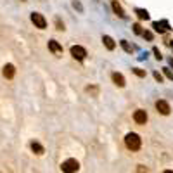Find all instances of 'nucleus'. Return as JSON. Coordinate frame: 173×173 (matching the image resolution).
<instances>
[{
    "label": "nucleus",
    "mask_w": 173,
    "mask_h": 173,
    "mask_svg": "<svg viewBox=\"0 0 173 173\" xmlns=\"http://www.w3.org/2000/svg\"><path fill=\"white\" fill-rule=\"evenodd\" d=\"M111 7H113L114 14H116L118 17H121V19H125V17H126V14H125L123 7H121L120 4H118V0H113V2H111Z\"/></svg>",
    "instance_id": "nucleus-11"
},
{
    "label": "nucleus",
    "mask_w": 173,
    "mask_h": 173,
    "mask_svg": "<svg viewBox=\"0 0 173 173\" xmlns=\"http://www.w3.org/2000/svg\"><path fill=\"white\" fill-rule=\"evenodd\" d=\"M137 173H149V171H147V168L144 165H139L137 166Z\"/></svg>",
    "instance_id": "nucleus-24"
},
{
    "label": "nucleus",
    "mask_w": 173,
    "mask_h": 173,
    "mask_svg": "<svg viewBox=\"0 0 173 173\" xmlns=\"http://www.w3.org/2000/svg\"><path fill=\"white\" fill-rule=\"evenodd\" d=\"M30 147H31V151H33L37 156H42L43 152H45V149H43V146H42L40 142H37V140H31L30 142Z\"/></svg>",
    "instance_id": "nucleus-13"
},
{
    "label": "nucleus",
    "mask_w": 173,
    "mask_h": 173,
    "mask_svg": "<svg viewBox=\"0 0 173 173\" xmlns=\"http://www.w3.org/2000/svg\"><path fill=\"white\" fill-rule=\"evenodd\" d=\"M69 52H71L73 59H76V61H83L86 57V50H85V47H82V45H73L71 49H69Z\"/></svg>",
    "instance_id": "nucleus-4"
},
{
    "label": "nucleus",
    "mask_w": 173,
    "mask_h": 173,
    "mask_svg": "<svg viewBox=\"0 0 173 173\" xmlns=\"http://www.w3.org/2000/svg\"><path fill=\"white\" fill-rule=\"evenodd\" d=\"M156 109H158V113L163 114V116H168V114L171 113V107H170V104H168L166 101H163V99L156 101Z\"/></svg>",
    "instance_id": "nucleus-5"
},
{
    "label": "nucleus",
    "mask_w": 173,
    "mask_h": 173,
    "mask_svg": "<svg viewBox=\"0 0 173 173\" xmlns=\"http://www.w3.org/2000/svg\"><path fill=\"white\" fill-rule=\"evenodd\" d=\"M120 45H121V49H123L126 54H132L133 52V47L130 45V42H128V40H120Z\"/></svg>",
    "instance_id": "nucleus-15"
},
{
    "label": "nucleus",
    "mask_w": 173,
    "mask_h": 173,
    "mask_svg": "<svg viewBox=\"0 0 173 173\" xmlns=\"http://www.w3.org/2000/svg\"><path fill=\"white\" fill-rule=\"evenodd\" d=\"M147 120H149V116H147L146 109H137L135 113H133V121H135L137 125H146Z\"/></svg>",
    "instance_id": "nucleus-6"
},
{
    "label": "nucleus",
    "mask_w": 173,
    "mask_h": 173,
    "mask_svg": "<svg viewBox=\"0 0 173 173\" xmlns=\"http://www.w3.org/2000/svg\"><path fill=\"white\" fill-rule=\"evenodd\" d=\"M73 7H75V9H78L80 12H83V5L80 4V2H76V0H73Z\"/></svg>",
    "instance_id": "nucleus-23"
},
{
    "label": "nucleus",
    "mask_w": 173,
    "mask_h": 173,
    "mask_svg": "<svg viewBox=\"0 0 173 173\" xmlns=\"http://www.w3.org/2000/svg\"><path fill=\"white\" fill-rule=\"evenodd\" d=\"M163 173H173V170H165Z\"/></svg>",
    "instance_id": "nucleus-28"
},
{
    "label": "nucleus",
    "mask_w": 173,
    "mask_h": 173,
    "mask_svg": "<svg viewBox=\"0 0 173 173\" xmlns=\"http://www.w3.org/2000/svg\"><path fill=\"white\" fill-rule=\"evenodd\" d=\"M31 23H33L35 28H38V30H45L47 28V19L43 17V14H40V12H31Z\"/></svg>",
    "instance_id": "nucleus-3"
},
{
    "label": "nucleus",
    "mask_w": 173,
    "mask_h": 173,
    "mask_svg": "<svg viewBox=\"0 0 173 173\" xmlns=\"http://www.w3.org/2000/svg\"><path fill=\"white\" fill-rule=\"evenodd\" d=\"M132 28H133V33H135V35H142V33H144V30H142V26H140V23H133Z\"/></svg>",
    "instance_id": "nucleus-17"
},
{
    "label": "nucleus",
    "mask_w": 173,
    "mask_h": 173,
    "mask_svg": "<svg viewBox=\"0 0 173 173\" xmlns=\"http://www.w3.org/2000/svg\"><path fill=\"white\" fill-rule=\"evenodd\" d=\"M168 64H170V66L173 68V57H170V59H168Z\"/></svg>",
    "instance_id": "nucleus-26"
},
{
    "label": "nucleus",
    "mask_w": 173,
    "mask_h": 173,
    "mask_svg": "<svg viewBox=\"0 0 173 173\" xmlns=\"http://www.w3.org/2000/svg\"><path fill=\"white\" fill-rule=\"evenodd\" d=\"M2 73H4V76H5L7 80L14 78V75H16V68H14V64H5L4 69H2Z\"/></svg>",
    "instance_id": "nucleus-12"
},
{
    "label": "nucleus",
    "mask_w": 173,
    "mask_h": 173,
    "mask_svg": "<svg viewBox=\"0 0 173 173\" xmlns=\"http://www.w3.org/2000/svg\"><path fill=\"white\" fill-rule=\"evenodd\" d=\"M56 26H57V30H59V31H64V30H66V28H64V23H61L59 17H56Z\"/></svg>",
    "instance_id": "nucleus-22"
},
{
    "label": "nucleus",
    "mask_w": 173,
    "mask_h": 173,
    "mask_svg": "<svg viewBox=\"0 0 173 173\" xmlns=\"http://www.w3.org/2000/svg\"><path fill=\"white\" fill-rule=\"evenodd\" d=\"M125 146H126L128 151L135 152V151H139L140 146H142V139H140L139 133L130 132V133H126V135H125Z\"/></svg>",
    "instance_id": "nucleus-1"
},
{
    "label": "nucleus",
    "mask_w": 173,
    "mask_h": 173,
    "mask_svg": "<svg viewBox=\"0 0 173 173\" xmlns=\"http://www.w3.org/2000/svg\"><path fill=\"white\" fill-rule=\"evenodd\" d=\"M135 14H137V17L139 19H142V21H147V19L151 17V14L146 11V9H140V7H137L135 9Z\"/></svg>",
    "instance_id": "nucleus-14"
},
{
    "label": "nucleus",
    "mask_w": 173,
    "mask_h": 173,
    "mask_svg": "<svg viewBox=\"0 0 173 173\" xmlns=\"http://www.w3.org/2000/svg\"><path fill=\"white\" fill-rule=\"evenodd\" d=\"M47 47H49V50L50 52H54L56 56H61V54L64 52V49H62V45H61L57 40H49V43H47Z\"/></svg>",
    "instance_id": "nucleus-8"
},
{
    "label": "nucleus",
    "mask_w": 173,
    "mask_h": 173,
    "mask_svg": "<svg viewBox=\"0 0 173 173\" xmlns=\"http://www.w3.org/2000/svg\"><path fill=\"white\" fill-rule=\"evenodd\" d=\"M102 43H104V47L107 50H114V49H116V42H114L113 37H109V35H104V37H102Z\"/></svg>",
    "instance_id": "nucleus-10"
},
{
    "label": "nucleus",
    "mask_w": 173,
    "mask_h": 173,
    "mask_svg": "<svg viewBox=\"0 0 173 173\" xmlns=\"http://www.w3.org/2000/svg\"><path fill=\"white\" fill-rule=\"evenodd\" d=\"M111 80H113V83L116 86H120V88H123L125 85H126V80H125V76L121 75V73H118V71H114L113 75H111Z\"/></svg>",
    "instance_id": "nucleus-9"
},
{
    "label": "nucleus",
    "mask_w": 173,
    "mask_h": 173,
    "mask_svg": "<svg viewBox=\"0 0 173 173\" xmlns=\"http://www.w3.org/2000/svg\"><path fill=\"white\" fill-rule=\"evenodd\" d=\"M142 37L146 38L147 42H152V38H154V35H152V31H144V33H142Z\"/></svg>",
    "instance_id": "nucleus-20"
},
{
    "label": "nucleus",
    "mask_w": 173,
    "mask_h": 173,
    "mask_svg": "<svg viewBox=\"0 0 173 173\" xmlns=\"http://www.w3.org/2000/svg\"><path fill=\"white\" fill-rule=\"evenodd\" d=\"M154 78H156V82H159V83L163 82V75H161V73H158V71H154Z\"/></svg>",
    "instance_id": "nucleus-25"
},
{
    "label": "nucleus",
    "mask_w": 173,
    "mask_h": 173,
    "mask_svg": "<svg viewBox=\"0 0 173 173\" xmlns=\"http://www.w3.org/2000/svg\"><path fill=\"white\" fill-rule=\"evenodd\" d=\"M21 2H26V0H21Z\"/></svg>",
    "instance_id": "nucleus-29"
},
{
    "label": "nucleus",
    "mask_w": 173,
    "mask_h": 173,
    "mask_svg": "<svg viewBox=\"0 0 173 173\" xmlns=\"http://www.w3.org/2000/svg\"><path fill=\"white\" fill-rule=\"evenodd\" d=\"M168 45H170V47H173V40H168Z\"/></svg>",
    "instance_id": "nucleus-27"
},
{
    "label": "nucleus",
    "mask_w": 173,
    "mask_h": 173,
    "mask_svg": "<svg viewBox=\"0 0 173 173\" xmlns=\"http://www.w3.org/2000/svg\"><path fill=\"white\" fill-rule=\"evenodd\" d=\"M86 92H88V94H92L94 95V97H97L99 95V88L95 85H90V86H86Z\"/></svg>",
    "instance_id": "nucleus-16"
},
{
    "label": "nucleus",
    "mask_w": 173,
    "mask_h": 173,
    "mask_svg": "<svg viewBox=\"0 0 173 173\" xmlns=\"http://www.w3.org/2000/svg\"><path fill=\"white\" fill-rule=\"evenodd\" d=\"M152 54H154V57H156L158 61H161V59H163V54L159 52V49H158V47H154V49H152Z\"/></svg>",
    "instance_id": "nucleus-21"
},
{
    "label": "nucleus",
    "mask_w": 173,
    "mask_h": 173,
    "mask_svg": "<svg viewBox=\"0 0 173 173\" xmlns=\"http://www.w3.org/2000/svg\"><path fill=\"white\" fill-rule=\"evenodd\" d=\"M163 75H165L168 80H171V82H173V71L170 68H163Z\"/></svg>",
    "instance_id": "nucleus-19"
},
{
    "label": "nucleus",
    "mask_w": 173,
    "mask_h": 173,
    "mask_svg": "<svg viewBox=\"0 0 173 173\" xmlns=\"http://www.w3.org/2000/svg\"><path fill=\"white\" fill-rule=\"evenodd\" d=\"M152 30H154L156 33L163 35L170 30V23L168 21H154V23H152Z\"/></svg>",
    "instance_id": "nucleus-7"
},
{
    "label": "nucleus",
    "mask_w": 173,
    "mask_h": 173,
    "mask_svg": "<svg viewBox=\"0 0 173 173\" xmlns=\"http://www.w3.org/2000/svg\"><path fill=\"white\" fill-rule=\"evenodd\" d=\"M78 170H80V163L76 161L75 158L66 159V161H62V165H61V171L62 173H76Z\"/></svg>",
    "instance_id": "nucleus-2"
},
{
    "label": "nucleus",
    "mask_w": 173,
    "mask_h": 173,
    "mask_svg": "<svg viewBox=\"0 0 173 173\" xmlns=\"http://www.w3.org/2000/svg\"><path fill=\"white\" fill-rule=\"evenodd\" d=\"M132 71H133V73H135V75H137V76H139V78H146V75H147V73H146V71H144V69H140V68H133V69H132Z\"/></svg>",
    "instance_id": "nucleus-18"
}]
</instances>
